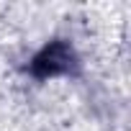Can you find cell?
<instances>
[{"label": "cell", "instance_id": "1", "mask_svg": "<svg viewBox=\"0 0 131 131\" xmlns=\"http://www.w3.org/2000/svg\"><path fill=\"white\" fill-rule=\"evenodd\" d=\"M70 59H72V51L64 46V44H51V46H46V49L36 57L34 72H36V75L67 72V70H70Z\"/></svg>", "mask_w": 131, "mask_h": 131}]
</instances>
